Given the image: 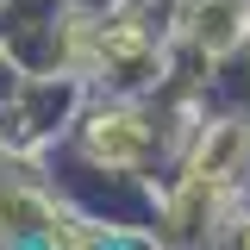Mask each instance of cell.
<instances>
[{"mask_svg":"<svg viewBox=\"0 0 250 250\" xmlns=\"http://www.w3.org/2000/svg\"><path fill=\"white\" fill-rule=\"evenodd\" d=\"M75 144L94 169H138L150 156V125H144L138 106H94L75 125Z\"/></svg>","mask_w":250,"mask_h":250,"instance_id":"6da1fadb","label":"cell"},{"mask_svg":"<svg viewBox=\"0 0 250 250\" xmlns=\"http://www.w3.org/2000/svg\"><path fill=\"white\" fill-rule=\"evenodd\" d=\"M238 156H244V131H238V125H213V131L200 138L194 163H188V188H219L238 169Z\"/></svg>","mask_w":250,"mask_h":250,"instance_id":"7a4b0ae2","label":"cell"}]
</instances>
